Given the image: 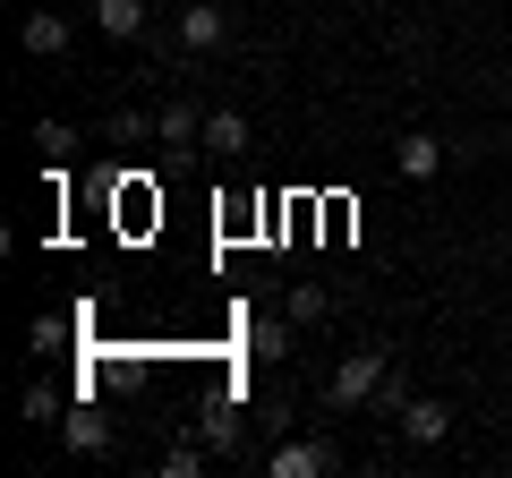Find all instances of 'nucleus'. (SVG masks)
Segmentation results:
<instances>
[{
    "label": "nucleus",
    "mask_w": 512,
    "mask_h": 478,
    "mask_svg": "<svg viewBox=\"0 0 512 478\" xmlns=\"http://www.w3.org/2000/svg\"><path fill=\"white\" fill-rule=\"evenodd\" d=\"M393 376V350L384 342H359V350H342V368L325 376V410H359V402H376V385Z\"/></svg>",
    "instance_id": "obj_1"
},
{
    "label": "nucleus",
    "mask_w": 512,
    "mask_h": 478,
    "mask_svg": "<svg viewBox=\"0 0 512 478\" xmlns=\"http://www.w3.org/2000/svg\"><path fill=\"white\" fill-rule=\"evenodd\" d=\"M316 470H333V444H316V436H291L265 453V478H316Z\"/></svg>",
    "instance_id": "obj_2"
},
{
    "label": "nucleus",
    "mask_w": 512,
    "mask_h": 478,
    "mask_svg": "<svg viewBox=\"0 0 512 478\" xmlns=\"http://www.w3.org/2000/svg\"><path fill=\"white\" fill-rule=\"evenodd\" d=\"M222 35H231V9H214V0L180 9V52H222Z\"/></svg>",
    "instance_id": "obj_3"
},
{
    "label": "nucleus",
    "mask_w": 512,
    "mask_h": 478,
    "mask_svg": "<svg viewBox=\"0 0 512 478\" xmlns=\"http://www.w3.org/2000/svg\"><path fill=\"white\" fill-rule=\"evenodd\" d=\"M402 436H410V444H444V436H453V402L410 393V402H402Z\"/></svg>",
    "instance_id": "obj_4"
},
{
    "label": "nucleus",
    "mask_w": 512,
    "mask_h": 478,
    "mask_svg": "<svg viewBox=\"0 0 512 478\" xmlns=\"http://www.w3.org/2000/svg\"><path fill=\"white\" fill-rule=\"evenodd\" d=\"M69 35H77V26L60 18V9H26V26H18V43L35 60H60V52H69Z\"/></svg>",
    "instance_id": "obj_5"
},
{
    "label": "nucleus",
    "mask_w": 512,
    "mask_h": 478,
    "mask_svg": "<svg viewBox=\"0 0 512 478\" xmlns=\"http://www.w3.org/2000/svg\"><path fill=\"white\" fill-rule=\"evenodd\" d=\"M154 137H163L171 154L205 146V111H197V103H163V111H154Z\"/></svg>",
    "instance_id": "obj_6"
},
{
    "label": "nucleus",
    "mask_w": 512,
    "mask_h": 478,
    "mask_svg": "<svg viewBox=\"0 0 512 478\" xmlns=\"http://www.w3.org/2000/svg\"><path fill=\"white\" fill-rule=\"evenodd\" d=\"M94 35L137 43V35H146V0H94Z\"/></svg>",
    "instance_id": "obj_7"
},
{
    "label": "nucleus",
    "mask_w": 512,
    "mask_h": 478,
    "mask_svg": "<svg viewBox=\"0 0 512 478\" xmlns=\"http://www.w3.org/2000/svg\"><path fill=\"white\" fill-rule=\"evenodd\" d=\"M60 444H69V453H111V419L103 410H69V419H60Z\"/></svg>",
    "instance_id": "obj_8"
},
{
    "label": "nucleus",
    "mask_w": 512,
    "mask_h": 478,
    "mask_svg": "<svg viewBox=\"0 0 512 478\" xmlns=\"http://www.w3.org/2000/svg\"><path fill=\"white\" fill-rule=\"evenodd\" d=\"M205 453H248V419H239L231 402L205 410Z\"/></svg>",
    "instance_id": "obj_9"
},
{
    "label": "nucleus",
    "mask_w": 512,
    "mask_h": 478,
    "mask_svg": "<svg viewBox=\"0 0 512 478\" xmlns=\"http://www.w3.org/2000/svg\"><path fill=\"white\" fill-rule=\"evenodd\" d=\"M248 350L265 359V368H274V359H291V308H282V316H256V325H248Z\"/></svg>",
    "instance_id": "obj_10"
},
{
    "label": "nucleus",
    "mask_w": 512,
    "mask_h": 478,
    "mask_svg": "<svg viewBox=\"0 0 512 478\" xmlns=\"http://www.w3.org/2000/svg\"><path fill=\"white\" fill-rule=\"evenodd\" d=\"M393 163H402V180H436V171H444V146H436V137H402Z\"/></svg>",
    "instance_id": "obj_11"
},
{
    "label": "nucleus",
    "mask_w": 512,
    "mask_h": 478,
    "mask_svg": "<svg viewBox=\"0 0 512 478\" xmlns=\"http://www.w3.org/2000/svg\"><path fill=\"white\" fill-rule=\"evenodd\" d=\"M205 154H248V120L239 111H205Z\"/></svg>",
    "instance_id": "obj_12"
},
{
    "label": "nucleus",
    "mask_w": 512,
    "mask_h": 478,
    "mask_svg": "<svg viewBox=\"0 0 512 478\" xmlns=\"http://www.w3.org/2000/svg\"><path fill=\"white\" fill-rule=\"evenodd\" d=\"M282 308H291V325H325V316H333V291H325V282H291Z\"/></svg>",
    "instance_id": "obj_13"
},
{
    "label": "nucleus",
    "mask_w": 512,
    "mask_h": 478,
    "mask_svg": "<svg viewBox=\"0 0 512 478\" xmlns=\"http://www.w3.org/2000/svg\"><path fill=\"white\" fill-rule=\"evenodd\" d=\"M103 137H111V146H146V137H154V120H146V111H128V103H120V111H111V129H103Z\"/></svg>",
    "instance_id": "obj_14"
},
{
    "label": "nucleus",
    "mask_w": 512,
    "mask_h": 478,
    "mask_svg": "<svg viewBox=\"0 0 512 478\" xmlns=\"http://www.w3.org/2000/svg\"><path fill=\"white\" fill-rule=\"evenodd\" d=\"M26 419H43V427H52V419H69V402H60L52 385H26Z\"/></svg>",
    "instance_id": "obj_15"
},
{
    "label": "nucleus",
    "mask_w": 512,
    "mask_h": 478,
    "mask_svg": "<svg viewBox=\"0 0 512 478\" xmlns=\"http://www.w3.org/2000/svg\"><path fill=\"white\" fill-rule=\"evenodd\" d=\"M163 470H171V478H197V470H205V444H171Z\"/></svg>",
    "instance_id": "obj_16"
},
{
    "label": "nucleus",
    "mask_w": 512,
    "mask_h": 478,
    "mask_svg": "<svg viewBox=\"0 0 512 478\" xmlns=\"http://www.w3.org/2000/svg\"><path fill=\"white\" fill-rule=\"evenodd\" d=\"M35 146H43V154H69V146H77V129H60V120H43V129H35Z\"/></svg>",
    "instance_id": "obj_17"
}]
</instances>
